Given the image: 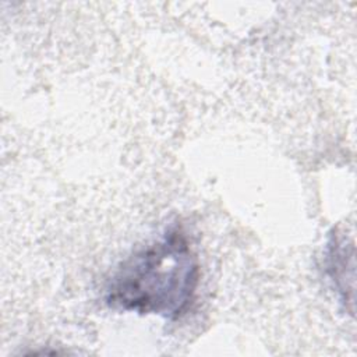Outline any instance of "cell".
<instances>
[{
	"label": "cell",
	"mask_w": 357,
	"mask_h": 357,
	"mask_svg": "<svg viewBox=\"0 0 357 357\" xmlns=\"http://www.w3.org/2000/svg\"><path fill=\"white\" fill-rule=\"evenodd\" d=\"M199 262L180 226L124 259L106 283V304L116 310L174 319L194 301Z\"/></svg>",
	"instance_id": "1"
},
{
	"label": "cell",
	"mask_w": 357,
	"mask_h": 357,
	"mask_svg": "<svg viewBox=\"0 0 357 357\" xmlns=\"http://www.w3.org/2000/svg\"><path fill=\"white\" fill-rule=\"evenodd\" d=\"M324 265L326 276L336 290L340 301L347 308L353 310V294H354V245L339 230L329 233Z\"/></svg>",
	"instance_id": "2"
}]
</instances>
